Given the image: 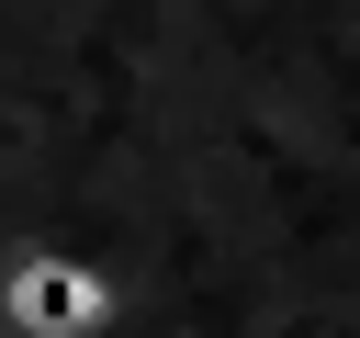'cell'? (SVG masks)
I'll return each instance as SVG.
<instances>
[{"instance_id": "6da1fadb", "label": "cell", "mask_w": 360, "mask_h": 338, "mask_svg": "<svg viewBox=\"0 0 360 338\" xmlns=\"http://www.w3.org/2000/svg\"><path fill=\"white\" fill-rule=\"evenodd\" d=\"M124 315H135V293L101 248H79L56 225L0 248V338H112Z\"/></svg>"}]
</instances>
